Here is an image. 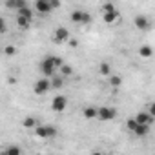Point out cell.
Segmentation results:
<instances>
[{
	"mask_svg": "<svg viewBox=\"0 0 155 155\" xmlns=\"http://www.w3.org/2000/svg\"><path fill=\"white\" fill-rule=\"evenodd\" d=\"M35 135L46 140V139H55V137L58 135V131H57L55 126H51V124H44V126H37V128H35Z\"/></svg>",
	"mask_w": 155,
	"mask_h": 155,
	"instance_id": "6da1fadb",
	"label": "cell"
},
{
	"mask_svg": "<svg viewBox=\"0 0 155 155\" xmlns=\"http://www.w3.org/2000/svg\"><path fill=\"white\" fill-rule=\"evenodd\" d=\"M58 68L55 66V62H53V57H48V58H44L42 62H40V73L44 75V77H55V71H57Z\"/></svg>",
	"mask_w": 155,
	"mask_h": 155,
	"instance_id": "7a4b0ae2",
	"label": "cell"
},
{
	"mask_svg": "<svg viewBox=\"0 0 155 155\" xmlns=\"http://www.w3.org/2000/svg\"><path fill=\"white\" fill-rule=\"evenodd\" d=\"M33 90H35L37 95H46L49 90H53V88H51V81L48 79V77H42V79H38V81L35 82V88H33Z\"/></svg>",
	"mask_w": 155,
	"mask_h": 155,
	"instance_id": "3957f363",
	"label": "cell"
},
{
	"mask_svg": "<svg viewBox=\"0 0 155 155\" xmlns=\"http://www.w3.org/2000/svg\"><path fill=\"white\" fill-rule=\"evenodd\" d=\"M133 24H135V28H137L139 31H150V29H151V22H150V18L144 17V15H137L135 20H133Z\"/></svg>",
	"mask_w": 155,
	"mask_h": 155,
	"instance_id": "277c9868",
	"label": "cell"
},
{
	"mask_svg": "<svg viewBox=\"0 0 155 155\" xmlns=\"http://www.w3.org/2000/svg\"><path fill=\"white\" fill-rule=\"evenodd\" d=\"M117 117V110L111 106H102L99 108V119L101 120H113Z\"/></svg>",
	"mask_w": 155,
	"mask_h": 155,
	"instance_id": "5b68a950",
	"label": "cell"
},
{
	"mask_svg": "<svg viewBox=\"0 0 155 155\" xmlns=\"http://www.w3.org/2000/svg\"><path fill=\"white\" fill-rule=\"evenodd\" d=\"M66 106H68V101H66V97H62V95H57V97H53V101H51V108H53V111H64L66 110Z\"/></svg>",
	"mask_w": 155,
	"mask_h": 155,
	"instance_id": "8992f818",
	"label": "cell"
},
{
	"mask_svg": "<svg viewBox=\"0 0 155 155\" xmlns=\"http://www.w3.org/2000/svg\"><path fill=\"white\" fill-rule=\"evenodd\" d=\"M68 40H69V31L66 28H57V31L53 35V42L62 44V42H68Z\"/></svg>",
	"mask_w": 155,
	"mask_h": 155,
	"instance_id": "52a82bcc",
	"label": "cell"
},
{
	"mask_svg": "<svg viewBox=\"0 0 155 155\" xmlns=\"http://www.w3.org/2000/svg\"><path fill=\"white\" fill-rule=\"evenodd\" d=\"M35 9H37L38 13H42V15H48V13L53 11L49 0H37V2H35Z\"/></svg>",
	"mask_w": 155,
	"mask_h": 155,
	"instance_id": "ba28073f",
	"label": "cell"
},
{
	"mask_svg": "<svg viewBox=\"0 0 155 155\" xmlns=\"http://www.w3.org/2000/svg\"><path fill=\"white\" fill-rule=\"evenodd\" d=\"M135 119H137V122H139V124H150V126H151V124H153V120H155V117H153V115H150V111H139Z\"/></svg>",
	"mask_w": 155,
	"mask_h": 155,
	"instance_id": "9c48e42d",
	"label": "cell"
},
{
	"mask_svg": "<svg viewBox=\"0 0 155 155\" xmlns=\"http://www.w3.org/2000/svg\"><path fill=\"white\" fill-rule=\"evenodd\" d=\"M102 20H104L106 24L117 22V20H119V11L115 9V11H110V13H102Z\"/></svg>",
	"mask_w": 155,
	"mask_h": 155,
	"instance_id": "30bf717a",
	"label": "cell"
},
{
	"mask_svg": "<svg viewBox=\"0 0 155 155\" xmlns=\"http://www.w3.org/2000/svg\"><path fill=\"white\" fill-rule=\"evenodd\" d=\"M26 6V0H6L8 9H22Z\"/></svg>",
	"mask_w": 155,
	"mask_h": 155,
	"instance_id": "8fae6325",
	"label": "cell"
},
{
	"mask_svg": "<svg viewBox=\"0 0 155 155\" xmlns=\"http://www.w3.org/2000/svg\"><path fill=\"white\" fill-rule=\"evenodd\" d=\"M133 133H135L137 137H146V135L150 133V124H139V126L133 130Z\"/></svg>",
	"mask_w": 155,
	"mask_h": 155,
	"instance_id": "7c38bea8",
	"label": "cell"
},
{
	"mask_svg": "<svg viewBox=\"0 0 155 155\" xmlns=\"http://www.w3.org/2000/svg\"><path fill=\"white\" fill-rule=\"evenodd\" d=\"M139 55L142 57V58H150V57H153V48L151 46H140L139 48Z\"/></svg>",
	"mask_w": 155,
	"mask_h": 155,
	"instance_id": "4fadbf2b",
	"label": "cell"
},
{
	"mask_svg": "<svg viewBox=\"0 0 155 155\" xmlns=\"http://www.w3.org/2000/svg\"><path fill=\"white\" fill-rule=\"evenodd\" d=\"M82 115H84V119H95V117H99V110L93 106H88V108H84Z\"/></svg>",
	"mask_w": 155,
	"mask_h": 155,
	"instance_id": "5bb4252c",
	"label": "cell"
},
{
	"mask_svg": "<svg viewBox=\"0 0 155 155\" xmlns=\"http://www.w3.org/2000/svg\"><path fill=\"white\" fill-rule=\"evenodd\" d=\"M82 17H84V11H81V9H75L69 15V18H71L73 24H82Z\"/></svg>",
	"mask_w": 155,
	"mask_h": 155,
	"instance_id": "9a60e30c",
	"label": "cell"
},
{
	"mask_svg": "<svg viewBox=\"0 0 155 155\" xmlns=\"http://www.w3.org/2000/svg\"><path fill=\"white\" fill-rule=\"evenodd\" d=\"M17 26H18L20 29H28V28L31 26V20L26 18V17H22V15H18V18H17Z\"/></svg>",
	"mask_w": 155,
	"mask_h": 155,
	"instance_id": "2e32d148",
	"label": "cell"
},
{
	"mask_svg": "<svg viewBox=\"0 0 155 155\" xmlns=\"http://www.w3.org/2000/svg\"><path fill=\"white\" fill-rule=\"evenodd\" d=\"M108 82H110L111 88H119V86L122 84V77H120V75H111Z\"/></svg>",
	"mask_w": 155,
	"mask_h": 155,
	"instance_id": "e0dca14e",
	"label": "cell"
},
{
	"mask_svg": "<svg viewBox=\"0 0 155 155\" xmlns=\"http://www.w3.org/2000/svg\"><path fill=\"white\" fill-rule=\"evenodd\" d=\"M64 86V77H53L51 79V88L53 90H60Z\"/></svg>",
	"mask_w": 155,
	"mask_h": 155,
	"instance_id": "ac0fdd59",
	"label": "cell"
},
{
	"mask_svg": "<svg viewBox=\"0 0 155 155\" xmlns=\"http://www.w3.org/2000/svg\"><path fill=\"white\" fill-rule=\"evenodd\" d=\"M22 126L28 128V130H31V128H37L38 124H37V119H35V117H26L24 122H22Z\"/></svg>",
	"mask_w": 155,
	"mask_h": 155,
	"instance_id": "d6986e66",
	"label": "cell"
},
{
	"mask_svg": "<svg viewBox=\"0 0 155 155\" xmlns=\"http://www.w3.org/2000/svg\"><path fill=\"white\" fill-rule=\"evenodd\" d=\"M2 155H22V150L18 146H9L2 151Z\"/></svg>",
	"mask_w": 155,
	"mask_h": 155,
	"instance_id": "ffe728a7",
	"label": "cell"
},
{
	"mask_svg": "<svg viewBox=\"0 0 155 155\" xmlns=\"http://www.w3.org/2000/svg\"><path fill=\"white\" fill-rule=\"evenodd\" d=\"M110 71H111V66H110L108 62H101V66H99V73H101L102 77H106V75H110Z\"/></svg>",
	"mask_w": 155,
	"mask_h": 155,
	"instance_id": "44dd1931",
	"label": "cell"
},
{
	"mask_svg": "<svg viewBox=\"0 0 155 155\" xmlns=\"http://www.w3.org/2000/svg\"><path fill=\"white\" fill-rule=\"evenodd\" d=\"M18 15H22V17H26V18H29V20L33 22V11H31L28 6H24L22 9H18Z\"/></svg>",
	"mask_w": 155,
	"mask_h": 155,
	"instance_id": "7402d4cb",
	"label": "cell"
},
{
	"mask_svg": "<svg viewBox=\"0 0 155 155\" xmlns=\"http://www.w3.org/2000/svg\"><path fill=\"white\" fill-rule=\"evenodd\" d=\"M58 71L62 73V77H69V75H73V68H71L69 64H62Z\"/></svg>",
	"mask_w": 155,
	"mask_h": 155,
	"instance_id": "603a6c76",
	"label": "cell"
},
{
	"mask_svg": "<svg viewBox=\"0 0 155 155\" xmlns=\"http://www.w3.org/2000/svg\"><path fill=\"white\" fill-rule=\"evenodd\" d=\"M137 126H139V122H137V119H135V117H133V119H128V120H126V128H128L130 131H133V130H135Z\"/></svg>",
	"mask_w": 155,
	"mask_h": 155,
	"instance_id": "cb8c5ba5",
	"label": "cell"
},
{
	"mask_svg": "<svg viewBox=\"0 0 155 155\" xmlns=\"http://www.w3.org/2000/svg\"><path fill=\"white\" fill-rule=\"evenodd\" d=\"M101 9H102V13H110V11H115L117 8H115L111 2H106V4H102V8H101Z\"/></svg>",
	"mask_w": 155,
	"mask_h": 155,
	"instance_id": "d4e9b609",
	"label": "cell"
},
{
	"mask_svg": "<svg viewBox=\"0 0 155 155\" xmlns=\"http://www.w3.org/2000/svg\"><path fill=\"white\" fill-rule=\"evenodd\" d=\"M4 53H6L8 57H13V55L17 53V48H15V46H6V48H4Z\"/></svg>",
	"mask_w": 155,
	"mask_h": 155,
	"instance_id": "484cf974",
	"label": "cell"
},
{
	"mask_svg": "<svg viewBox=\"0 0 155 155\" xmlns=\"http://www.w3.org/2000/svg\"><path fill=\"white\" fill-rule=\"evenodd\" d=\"M88 24H91V15L84 11V17H82V26H88Z\"/></svg>",
	"mask_w": 155,
	"mask_h": 155,
	"instance_id": "4316f807",
	"label": "cell"
},
{
	"mask_svg": "<svg viewBox=\"0 0 155 155\" xmlns=\"http://www.w3.org/2000/svg\"><path fill=\"white\" fill-rule=\"evenodd\" d=\"M53 62H55V66H57V68H58V69H60V66H62V64H64V60H62V58H60V57H53Z\"/></svg>",
	"mask_w": 155,
	"mask_h": 155,
	"instance_id": "83f0119b",
	"label": "cell"
},
{
	"mask_svg": "<svg viewBox=\"0 0 155 155\" xmlns=\"http://www.w3.org/2000/svg\"><path fill=\"white\" fill-rule=\"evenodd\" d=\"M49 2H51V8H53V9L60 8V0H49Z\"/></svg>",
	"mask_w": 155,
	"mask_h": 155,
	"instance_id": "f1b7e54d",
	"label": "cell"
},
{
	"mask_svg": "<svg viewBox=\"0 0 155 155\" xmlns=\"http://www.w3.org/2000/svg\"><path fill=\"white\" fill-rule=\"evenodd\" d=\"M148 111H150V115H153V117H155V102H151V104L148 106Z\"/></svg>",
	"mask_w": 155,
	"mask_h": 155,
	"instance_id": "f546056e",
	"label": "cell"
},
{
	"mask_svg": "<svg viewBox=\"0 0 155 155\" xmlns=\"http://www.w3.org/2000/svg\"><path fill=\"white\" fill-rule=\"evenodd\" d=\"M6 29H8V28H6V22H4V20H0V33L4 35V33H6Z\"/></svg>",
	"mask_w": 155,
	"mask_h": 155,
	"instance_id": "4dcf8cb0",
	"label": "cell"
},
{
	"mask_svg": "<svg viewBox=\"0 0 155 155\" xmlns=\"http://www.w3.org/2000/svg\"><path fill=\"white\" fill-rule=\"evenodd\" d=\"M68 44H69V48H77V46H79L77 40H68Z\"/></svg>",
	"mask_w": 155,
	"mask_h": 155,
	"instance_id": "1f68e13d",
	"label": "cell"
}]
</instances>
